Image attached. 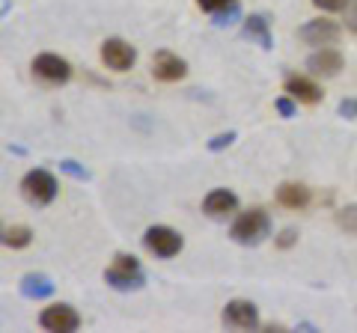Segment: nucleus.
<instances>
[{"instance_id":"f257e3e1","label":"nucleus","mask_w":357,"mask_h":333,"mask_svg":"<svg viewBox=\"0 0 357 333\" xmlns=\"http://www.w3.org/2000/svg\"><path fill=\"white\" fill-rule=\"evenodd\" d=\"M271 235V217H268L265 208H250L236 217V224L229 226V238L244 247H256Z\"/></svg>"},{"instance_id":"f03ea898","label":"nucleus","mask_w":357,"mask_h":333,"mask_svg":"<svg viewBox=\"0 0 357 333\" xmlns=\"http://www.w3.org/2000/svg\"><path fill=\"white\" fill-rule=\"evenodd\" d=\"M105 283L116 292H137V288L146 286V274H143L140 262L128 256V253H116L114 265L105 271Z\"/></svg>"},{"instance_id":"7ed1b4c3","label":"nucleus","mask_w":357,"mask_h":333,"mask_svg":"<svg viewBox=\"0 0 357 333\" xmlns=\"http://www.w3.org/2000/svg\"><path fill=\"white\" fill-rule=\"evenodd\" d=\"M57 191H60V185L54 179V173H48V170H30L24 179H21V194L36 208L51 206L54 199H57Z\"/></svg>"},{"instance_id":"20e7f679","label":"nucleus","mask_w":357,"mask_h":333,"mask_svg":"<svg viewBox=\"0 0 357 333\" xmlns=\"http://www.w3.org/2000/svg\"><path fill=\"white\" fill-rule=\"evenodd\" d=\"M143 244H146V250L155 253L158 259H173L176 253L185 247V238L178 235L173 226H149L146 235H143Z\"/></svg>"},{"instance_id":"39448f33","label":"nucleus","mask_w":357,"mask_h":333,"mask_svg":"<svg viewBox=\"0 0 357 333\" xmlns=\"http://www.w3.org/2000/svg\"><path fill=\"white\" fill-rule=\"evenodd\" d=\"M340 36H342V27L333 18H312L298 27V39L307 42V45H319V48L333 45Z\"/></svg>"},{"instance_id":"423d86ee","label":"nucleus","mask_w":357,"mask_h":333,"mask_svg":"<svg viewBox=\"0 0 357 333\" xmlns=\"http://www.w3.org/2000/svg\"><path fill=\"white\" fill-rule=\"evenodd\" d=\"M33 75L45 84L57 86V84H66L72 77V65L63 57H57V54H39V57L33 60Z\"/></svg>"},{"instance_id":"0eeeda50","label":"nucleus","mask_w":357,"mask_h":333,"mask_svg":"<svg viewBox=\"0 0 357 333\" xmlns=\"http://www.w3.org/2000/svg\"><path fill=\"white\" fill-rule=\"evenodd\" d=\"M223 325L227 327H236V330H253L259 327V309H256L253 301H241V297H236V301H229L227 307H223Z\"/></svg>"},{"instance_id":"6e6552de","label":"nucleus","mask_w":357,"mask_h":333,"mask_svg":"<svg viewBox=\"0 0 357 333\" xmlns=\"http://www.w3.org/2000/svg\"><path fill=\"white\" fill-rule=\"evenodd\" d=\"M39 325L45 330H60V333H72L81 327V316L77 309L69 304H54V307H45L42 316H39Z\"/></svg>"},{"instance_id":"1a4fd4ad","label":"nucleus","mask_w":357,"mask_h":333,"mask_svg":"<svg viewBox=\"0 0 357 333\" xmlns=\"http://www.w3.org/2000/svg\"><path fill=\"white\" fill-rule=\"evenodd\" d=\"M134 60H137V51H134V45H128L126 39H105L102 42V63L107 69L128 72Z\"/></svg>"},{"instance_id":"9d476101","label":"nucleus","mask_w":357,"mask_h":333,"mask_svg":"<svg viewBox=\"0 0 357 333\" xmlns=\"http://www.w3.org/2000/svg\"><path fill=\"white\" fill-rule=\"evenodd\" d=\"M152 75L155 81H164V84H173V81H182L188 75V63L182 57H176L170 51H158L152 57Z\"/></svg>"},{"instance_id":"9b49d317","label":"nucleus","mask_w":357,"mask_h":333,"mask_svg":"<svg viewBox=\"0 0 357 333\" xmlns=\"http://www.w3.org/2000/svg\"><path fill=\"white\" fill-rule=\"evenodd\" d=\"M342 65H345L342 54L333 51V48H319L307 57V69L319 77H337L342 72Z\"/></svg>"},{"instance_id":"f8f14e48","label":"nucleus","mask_w":357,"mask_h":333,"mask_svg":"<svg viewBox=\"0 0 357 333\" xmlns=\"http://www.w3.org/2000/svg\"><path fill=\"white\" fill-rule=\"evenodd\" d=\"M238 208V196L227 191V187H215V191H208L206 199H203V212L208 217H227Z\"/></svg>"},{"instance_id":"ddd939ff","label":"nucleus","mask_w":357,"mask_h":333,"mask_svg":"<svg viewBox=\"0 0 357 333\" xmlns=\"http://www.w3.org/2000/svg\"><path fill=\"white\" fill-rule=\"evenodd\" d=\"M241 33L244 39L256 42L262 51H271L274 48V36H271V21H268L265 15H248L241 24Z\"/></svg>"},{"instance_id":"4468645a","label":"nucleus","mask_w":357,"mask_h":333,"mask_svg":"<svg viewBox=\"0 0 357 333\" xmlns=\"http://www.w3.org/2000/svg\"><path fill=\"white\" fill-rule=\"evenodd\" d=\"M286 95H292L301 104H319L321 102V86L312 84L310 77L292 75V77H286Z\"/></svg>"},{"instance_id":"2eb2a0df","label":"nucleus","mask_w":357,"mask_h":333,"mask_svg":"<svg viewBox=\"0 0 357 333\" xmlns=\"http://www.w3.org/2000/svg\"><path fill=\"white\" fill-rule=\"evenodd\" d=\"M310 199H312V191L301 182H283L277 187V203L286 208H307Z\"/></svg>"},{"instance_id":"dca6fc26","label":"nucleus","mask_w":357,"mask_h":333,"mask_svg":"<svg viewBox=\"0 0 357 333\" xmlns=\"http://www.w3.org/2000/svg\"><path fill=\"white\" fill-rule=\"evenodd\" d=\"M21 295L30 297V301H45V297H51L54 295V286L51 283V277H45V274H27V277H21Z\"/></svg>"},{"instance_id":"f3484780","label":"nucleus","mask_w":357,"mask_h":333,"mask_svg":"<svg viewBox=\"0 0 357 333\" xmlns=\"http://www.w3.org/2000/svg\"><path fill=\"white\" fill-rule=\"evenodd\" d=\"M30 241H33V229L30 226H9L3 232V244L6 247H13V250H24Z\"/></svg>"},{"instance_id":"a211bd4d","label":"nucleus","mask_w":357,"mask_h":333,"mask_svg":"<svg viewBox=\"0 0 357 333\" xmlns=\"http://www.w3.org/2000/svg\"><path fill=\"white\" fill-rule=\"evenodd\" d=\"M337 226L345 229L349 235H357V206H345L337 212Z\"/></svg>"},{"instance_id":"6ab92c4d","label":"nucleus","mask_w":357,"mask_h":333,"mask_svg":"<svg viewBox=\"0 0 357 333\" xmlns=\"http://www.w3.org/2000/svg\"><path fill=\"white\" fill-rule=\"evenodd\" d=\"M60 173L72 176V179H77V182H86V179H89V170H86V166L77 164V161H72V158H63V161H60Z\"/></svg>"},{"instance_id":"aec40b11","label":"nucleus","mask_w":357,"mask_h":333,"mask_svg":"<svg viewBox=\"0 0 357 333\" xmlns=\"http://www.w3.org/2000/svg\"><path fill=\"white\" fill-rule=\"evenodd\" d=\"M238 21H244V18H241V3L223 9V13H218V15H215V27H232V24H238Z\"/></svg>"},{"instance_id":"412c9836","label":"nucleus","mask_w":357,"mask_h":333,"mask_svg":"<svg viewBox=\"0 0 357 333\" xmlns=\"http://www.w3.org/2000/svg\"><path fill=\"white\" fill-rule=\"evenodd\" d=\"M236 137H238L236 131H223V134H215V137H211L206 146H208V152H223V149H229L232 143H236Z\"/></svg>"},{"instance_id":"4be33fe9","label":"nucleus","mask_w":357,"mask_h":333,"mask_svg":"<svg viewBox=\"0 0 357 333\" xmlns=\"http://www.w3.org/2000/svg\"><path fill=\"white\" fill-rule=\"evenodd\" d=\"M236 3L238 0H197V6L203 9V13H211V15H218V13H223V9H229Z\"/></svg>"},{"instance_id":"5701e85b","label":"nucleus","mask_w":357,"mask_h":333,"mask_svg":"<svg viewBox=\"0 0 357 333\" xmlns=\"http://www.w3.org/2000/svg\"><path fill=\"white\" fill-rule=\"evenodd\" d=\"M274 107H277V114H280L283 119H292L295 114H298V107H295V102H292V95H280L274 102Z\"/></svg>"},{"instance_id":"b1692460","label":"nucleus","mask_w":357,"mask_h":333,"mask_svg":"<svg viewBox=\"0 0 357 333\" xmlns=\"http://www.w3.org/2000/svg\"><path fill=\"white\" fill-rule=\"evenodd\" d=\"M295 241H298V232H295V229H283L280 235L274 238V244H277V247H280V250H289Z\"/></svg>"},{"instance_id":"393cba45","label":"nucleus","mask_w":357,"mask_h":333,"mask_svg":"<svg viewBox=\"0 0 357 333\" xmlns=\"http://www.w3.org/2000/svg\"><path fill=\"white\" fill-rule=\"evenodd\" d=\"M340 116L342 119H357V98H342L340 102Z\"/></svg>"},{"instance_id":"a878e982","label":"nucleus","mask_w":357,"mask_h":333,"mask_svg":"<svg viewBox=\"0 0 357 333\" xmlns=\"http://www.w3.org/2000/svg\"><path fill=\"white\" fill-rule=\"evenodd\" d=\"M319 9H325V13H340V9L349 6V0H312Z\"/></svg>"},{"instance_id":"bb28decb","label":"nucleus","mask_w":357,"mask_h":333,"mask_svg":"<svg viewBox=\"0 0 357 333\" xmlns=\"http://www.w3.org/2000/svg\"><path fill=\"white\" fill-rule=\"evenodd\" d=\"M345 24L357 33V0H349V6H345Z\"/></svg>"}]
</instances>
